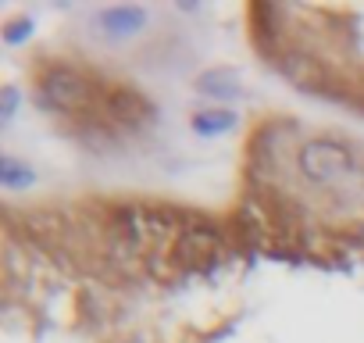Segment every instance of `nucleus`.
Instances as JSON below:
<instances>
[{"mask_svg":"<svg viewBox=\"0 0 364 343\" xmlns=\"http://www.w3.org/2000/svg\"><path fill=\"white\" fill-rule=\"evenodd\" d=\"M36 90H40V104L50 107L54 115H72V118H90L100 104V86L72 68V65H61V61H50L36 72Z\"/></svg>","mask_w":364,"mask_h":343,"instance_id":"f257e3e1","label":"nucleus"},{"mask_svg":"<svg viewBox=\"0 0 364 343\" xmlns=\"http://www.w3.org/2000/svg\"><path fill=\"white\" fill-rule=\"evenodd\" d=\"M357 157H353V147L339 143V139H307L296 154V168L300 176L314 186H332V183H343L350 172H353Z\"/></svg>","mask_w":364,"mask_h":343,"instance_id":"f03ea898","label":"nucleus"},{"mask_svg":"<svg viewBox=\"0 0 364 343\" xmlns=\"http://www.w3.org/2000/svg\"><path fill=\"white\" fill-rule=\"evenodd\" d=\"M275 65H279L282 79L289 86H296L300 93H332L339 86V72L328 61H321L314 51H307V47H296L293 43L289 51L279 54Z\"/></svg>","mask_w":364,"mask_h":343,"instance_id":"7ed1b4c3","label":"nucleus"},{"mask_svg":"<svg viewBox=\"0 0 364 343\" xmlns=\"http://www.w3.org/2000/svg\"><path fill=\"white\" fill-rule=\"evenodd\" d=\"M93 118H100L111 129H143L157 118V111H154L150 97L132 86H104Z\"/></svg>","mask_w":364,"mask_h":343,"instance_id":"20e7f679","label":"nucleus"},{"mask_svg":"<svg viewBox=\"0 0 364 343\" xmlns=\"http://www.w3.org/2000/svg\"><path fill=\"white\" fill-rule=\"evenodd\" d=\"M222 250H225V236L218 229H211V226L193 222V226H186V229L175 236V243H171V265L178 272L211 268L222 258Z\"/></svg>","mask_w":364,"mask_h":343,"instance_id":"39448f33","label":"nucleus"},{"mask_svg":"<svg viewBox=\"0 0 364 343\" xmlns=\"http://www.w3.org/2000/svg\"><path fill=\"white\" fill-rule=\"evenodd\" d=\"M97 22H100L104 33H111V36H132V33L143 29L146 15H143V8H107V11L97 15Z\"/></svg>","mask_w":364,"mask_h":343,"instance_id":"423d86ee","label":"nucleus"},{"mask_svg":"<svg viewBox=\"0 0 364 343\" xmlns=\"http://www.w3.org/2000/svg\"><path fill=\"white\" fill-rule=\"evenodd\" d=\"M197 90L208 93V97H240L243 83H240L236 68H211V72L197 75Z\"/></svg>","mask_w":364,"mask_h":343,"instance_id":"0eeeda50","label":"nucleus"},{"mask_svg":"<svg viewBox=\"0 0 364 343\" xmlns=\"http://www.w3.org/2000/svg\"><path fill=\"white\" fill-rule=\"evenodd\" d=\"M33 179H36V172H33L26 161H18V157H11V154H4V157H0V183H4L8 190L33 186Z\"/></svg>","mask_w":364,"mask_h":343,"instance_id":"6e6552de","label":"nucleus"},{"mask_svg":"<svg viewBox=\"0 0 364 343\" xmlns=\"http://www.w3.org/2000/svg\"><path fill=\"white\" fill-rule=\"evenodd\" d=\"M236 125V115L232 111H222V107H211V111H197L193 115V129L200 136H222Z\"/></svg>","mask_w":364,"mask_h":343,"instance_id":"1a4fd4ad","label":"nucleus"},{"mask_svg":"<svg viewBox=\"0 0 364 343\" xmlns=\"http://www.w3.org/2000/svg\"><path fill=\"white\" fill-rule=\"evenodd\" d=\"M29 29H33L29 19H11V22L4 26V40H8V43H22V40L29 36Z\"/></svg>","mask_w":364,"mask_h":343,"instance_id":"9d476101","label":"nucleus"},{"mask_svg":"<svg viewBox=\"0 0 364 343\" xmlns=\"http://www.w3.org/2000/svg\"><path fill=\"white\" fill-rule=\"evenodd\" d=\"M15 104H18V93H15V90L8 86V90H4V107H0V115H4V118H11Z\"/></svg>","mask_w":364,"mask_h":343,"instance_id":"9b49d317","label":"nucleus"}]
</instances>
